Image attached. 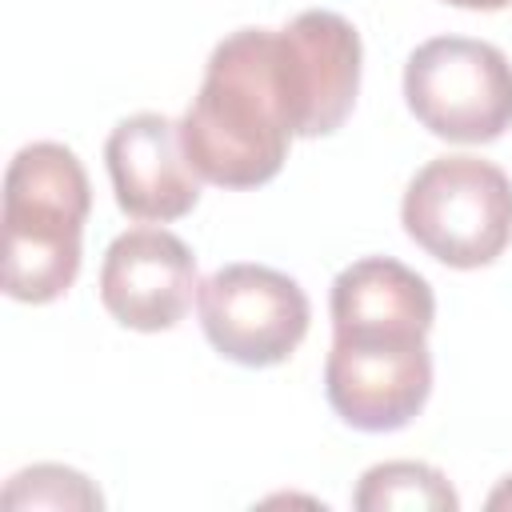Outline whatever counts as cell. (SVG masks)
I'll use <instances>...</instances> for the list:
<instances>
[{
  "instance_id": "2",
  "label": "cell",
  "mask_w": 512,
  "mask_h": 512,
  "mask_svg": "<svg viewBox=\"0 0 512 512\" xmlns=\"http://www.w3.org/2000/svg\"><path fill=\"white\" fill-rule=\"evenodd\" d=\"M92 208L88 172L56 140L24 144L4 172V292L20 304L60 300L80 272Z\"/></svg>"
},
{
  "instance_id": "7",
  "label": "cell",
  "mask_w": 512,
  "mask_h": 512,
  "mask_svg": "<svg viewBox=\"0 0 512 512\" xmlns=\"http://www.w3.org/2000/svg\"><path fill=\"white\" fill-rule=\"evenodd\" d=\"M360 32L328 8H308L276 28V84L296 136H332L360 92Z\"/></svg>"
},
{
  "instance_id": "11",
  "label": "cell",
  "mask_w": 512,
  "mask_h": 512,
  "mask_svg": "<svg viewBox=\"0 0 512 512\" xmlns=\"http://www.w3.org/2000/svg\"><path fill=\"white\" fill-rule=\"evenodd\" d=\"M352 504L360 512H392V508H400V512H456L460 496L452 492L448 476L432 464L384 460L360 476Z\"/></svg>"
},
{
  "instance_id": "5",
  "label": "cell",
  "mask_w": 512,
  "mask_h": 512,
  "mask_svg": "<svg viewBox=\"0 0 512 512\" xmlns=\"http://www.w3.org/2000/svg\"><path fill=\"white\" fill-rule=\"evenodd\" d=\"M324 396L356 432H396L412 424L432 396L428 332H332Z\"/></svg>"
},
{
  "instance_id": "6",
  "label": "cell",
  "mask_w": 512,
  "mask_h": 512,
  "mask_svg": "<svg viewBox=\"0 0 512 512\" xmlns=\"http://www.w3.org/2000/svg\"><path fill=\"white\" fill-rule=\"evenodd\" d=\"M196 312L208 344L244 368L284 364L308 336L312 304L304 288L268 264H224L200 292Z\"/></svg>"
},
{
  "instance_id": "4",
  "label": "cell",
  "mask_w": 512,
  "mask_h": 512,
  "mask_svg": "<svg viewBox=\"0 0 512 512\" xmlns=\"http://www.w3.org/2000/svg\"><path fill=\"white\" fill-rule=\"evenodd\" d=\"M404 104L440 140L492 144L512 128V64L472 36H432L404 64Z\"/></svg>"
},
{
  "instance_id": "13",
  "label": "cell",
  "mask_w": 512,
  "mask_h": 512,
  "mask_svg": "<svg viewBox=\"0 0 512 512\" xmlns=\"http://www.w3.org/2000/svg\"><path fill=\"white\" fill-rule=\"evenodd\" d=\"M444 4H452V8H472V12H500V8H508L512 0H444Z\"/></svg>"
},
{
  "instance_id": "10",
  "label": "cell",
  "mask_w": 512,
  "mask_h": 512,
  "mask_svg": "<svg viewBox=\"0 0 512 512\" xmlns=\"http://www.w3.org/2000/svg\"><path fill=\"white\" fill-rule=\"evenodd\" d=\"M332 332H432L436 296L420 272L392 256H364L336 272L332 280Z\"/></svg>"
},
{
  "instance_id": "12",
  "label": "cell",
  "mask_w": 512,
  "mask_h": 512,
  "mask_svg": "<svg viewBox=\"0 0 512 512\" xmlns=\"http://www.w3.org/2000/svg\"><path fill=\"white\" fill-rule=\"evenodd\" d=\"M96 484L64 464H32L4 484V508H100Z\"/></svg>"
},
{
  "instance_id": "14",
  "label": "cell",
  "mask_w": 512,
  "mask_h": 512,
  "mask_svg": "<svg viewBox=\"0 0 512 512\" xmlns=\"http://www.w3.org/2000/svg\"><path fill=\"white\" fill-rule=\"evenodd\" d=\"M488 508H512V476L500 480V488L488 496Z\"/></svg>"
},
{
  "instance_id": "9",
  "label": "cell",
  "mask_w": 512,
  "mask_h": 512,
  "mask_svg": "<svg viewBox=\"0 0 512 512\" xmlns=\"http://www.w3.org/2000/svg\"><path fill=\"white\" fill-rule=\"evenodd\" d=\"M104 164L124 216L132 220H180L200 200V172L192 168L180 124L160 112L124 116L104 144Z\"/></svg>"
},
{
  "instance_id": "1",
  "label": "cell",
  "mask_w": 512,
  "mask_h": 512,
  "mask_svg": "<svg viewBox=\"0 0 512 512\" xmlns=\"http://www.w3.org/2000/svg\"><path fill=\"white\" fill-rule=\"evenodd\" d=\"M292 136L276 84V28L228 32L180 116L192 168L216 188H260L284 168Z\"/></svg>"
},
{
  "instance_id": "3",
  "label": "cell",
  "mask_w": 512,
  "mask_h": 512,
  "mask_svg": "<svg viewBox=\"0 0 512 512\" xmlns=\"http://www.w3.org/2000/svg\"><path fill=\"white\" fill-rule=\"evenodd\" d=\"M400 224L448 268H484L512 240V180L480 156H436L404 188Z\"/></svg>"
},
{
  "instance_id": "8",
  "label": "cell",
  "mask_w": 512,
  "mask_h": 512,
  "mask_svg": "<svg viewBox=\"0 0 512 512\" xmlns=\"http://www.w3.org/2000/svg\"><path fill=\"white\" fill-rule=\"evenodd\" d=\"M196 292V256L168 228H128L104 252L100 304L132 332L176 328Z\"/></svg>"
}]
</instances>
